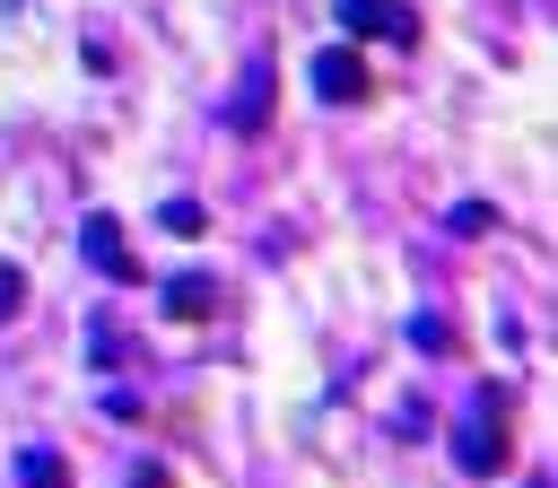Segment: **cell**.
I'll list each match as a JSON object with an SVG mask.
<instances>
[{"label": "cell", "instance_id": "obj_10", "mask_svg": "<svg viewBox=\"0 0 558 488\" xmlns=\"http://www.w3.org/2000/svg\"><path fill=\"white\" fill-rule=\"evenodd\" d=\"M410 340H418V349H436V357H445V349H453V322H445V314H418V322H410Z\"/></svg>", "mask_w": 558, "mask_h": 488}, {"label": "cell", "instance_id": "obj_4", "mask_svg": "<svg viewBox=\"0 0 558 488\" xmlns=\"http://www.w3.org/2000/svg\"><path fill=\"white\" fill-rule=\"evenodd\" d=\"M270 96H279V78H270V52H244V78H235V96L218 105V113H227V131H262V122H270Z\"/></svg>", "mask_w": 558, "mask_h": 488}, {"label": "cell", "instance_id": "obj_3", "mask_svg": "<svg viewBox=\"0 0 558 488\" xmlns=\"http://www.w3.org/2000/svg\"><path fill=\"white\" fill-rule=\"evenodd\" d=\"M78 253H87L105 279H122V288H140V279H148V270L122 253V218H113V209H87V218H78Z\"/></svg>", "mask_w": 558, "mask_h": 488}, {"label": "cell", "instance_id": "obj_11", "mask_svg": "<svg viewBox=\"0 0 558 488\" xmlns=\"http://www.w3.org/2000/svg\"><path fill=\"white\" fill-rule=\"evenodd\" d=\"M17 305H26V270H17V261H0V322H9Z\"/></svg>", "mask_w": 558, "mask_h": 488}, {"label": "cell", "instance_id": "obj_5", "mask_svg": "<svg viewBox=\"0 0 558 488\" xmlns=\"http://www.w3.org/2000/svg\"><path fill=\"white\" fill-rule=\"evenodd\" d=\"M340 17L357 35H384V44H418V9L410 0H340Z\"/></svg>", "mask_w": 558, "mask_h": 488}, {"label": "cell", "instance_id": "obj_12", "mask_svg": "<svg viewBox=\"0 0 558 488\" xmlns=\"http://www.w3.org/2000/svg\"><path fill=\"white\" fill-rule=\"evenodd\" d=\"M157 218H166V227H174V235H201V200H166V209H157Z\"/></svg>", "mask_w": 558, "mask_h": 488}, {"label": "cell", "instance_id": "obj_8", "mask_svg": "<svg viewBox=\"0 0 558 488\" xmlns=\"http://www.w3.org/2000/svg\"><path fill=\"white\" fill-rule=\"evenodd\" d=\"M122 357H131V340H122L113 322H96V331H87V366H122Z\"/></svg>", "mask_w": 558, "mask_h": 488}, {"label": "cell", "instance_id": "obj_1", "mask_svg": "<svg viewBox=\"0 0 558 488\" xmlns=\"http://www.w3.org/2000/svg\"><path fill=\"white\" fill-rule=\"evenodd\" d=\"M506 410H514L506 383H480V392H471V410H462V427H453V462H462L471 479H497V471H506Z\"/></svg>", "mask_w": 558, "mask_h": 488}, {"label": "cell", "instance_id": "obj_2", "mask_svg": "<svg viewBox=\"0 0 558 488\" xmlns=\"http://www.w3.org/2000/svg\"><path fill=\"white\" fill-rule=\"evenodd\" d=\"M305 87H314L323 105H366V96H375V78H366V61H357L349 44H323V52L305 61Z\"/></svg>", "mask_w": 558, "mask_h": 488}, {"label": "cell", "instance_id": "obj_6", "mask_svg": "<svg viewBox=\"0 0 558 488\" xmlns=\"http://www.w3.org/2000/svg\"><path fill=\"white\" fill-rule=\"evenodd\" d=\"M157 305H166L174 322H201V314L218 305V279H209V270H174V279L157 288Z\"/></svg>", "mask_w": 558, "mask_h": 488}, {"label": "cell", "instance_id": "obj_7", "mask_svg": "<svg viewBox=\"0 0 558 488\" xmlns=\"http://www.w3.org/2000/svg\"><path fill=\"white\" fill-rule=\"evenodd\" d=\"M17 488H70V462H61L52 444H26V453H17Z\"/></svg>", "mask_w": 558, "mask_h": 488}, {"label": "cell", "instance_id": "obj_9", "mask_svg": "<svg viewBox=\"0 0 558 488\" xmlns=\"http://www.w3.org/2000/svg\"><path fill=\"white\" fill-rule=\"evenodd\" d=\"M445 227H453V235H488V227H497V209H488V200H453V218H445Z\"/></svg>", "mask_w": 558, "mask_h": 488}]
</instances>
